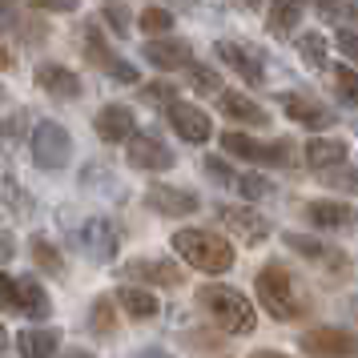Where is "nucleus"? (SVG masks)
Returning <instances> with one entry per match:
<instances>
[{"instance_id":"2f4dec72","label":"nucleus","mask_w":358,"mask_h":358,"mask_svg":"<svg viewBox=\"0 0 358 358\" xmlns=\"http://www.w3.org/2000/svg\"><path fill=\"white\" fill-rule=\"evenodd\" d=\"M33 258L41 262V270H49V274H61V270H65V258H61L45 238H36L33 242Z\"/></svg>"},{"instance_id":"7ed1b4c3","label":"nucleus","mask_w":358,"mask_h":358,"mask_svg":"<svg viewBox=\"0 0 358 358\" xmlns=\"http://www.w3.org/2000/svg\"><path fill=\"white\" fill-rule=\"evenodd\" d=\"M197 302L210 310V318L217 326H226L229 334H250L258 318H254V302L245 298L238 286H222V282H210L197 290Z\"/></svg>"},{"instance_id":"393cba45","label":"nucleus","mask_w":358,"mask_h":358,"mask_svg":"<svg viewBox=\"0 0 358 358\" xmlns=\"http://www.w3.org/2000/svg\"><path fill=\"white\" fill-rule=\"evenodd\" d=\"M17 346H20V358H52L57 346H61V334L45 330V326H29L17 338Z\"/></svg>"},{"instance_id":"9b49d317","label":"nucleus","mask_w":358,"mask_h":358,"mask_svg":"<svg viewBox=\"0 0 358 358\" xmlns=\"http://www.w3.org/2000/svg\"><path fill=\"white\" fill-rule=\"evenodd\" d=\"M169 125H173V133H178L181 141H189V145H206L213 137L210 117L201 113L197 105H189V101H169Z\"/></svg>"},{"instance_id":"c756f323","label":"nucleus","mask_w":358,"mask_h":358,"mask_svg":"<svg viewBox=\"0 0 358 358\" xmlns=\"http://www.w3.org/2000/svg\"><path fill=\"white\" fill-rule=\"evenodd\" d=\"M334 89H338V97L355 109L358 105V73L350 65H334Z\"/></svg>"},{"instance_id":"423d86ee","label":"nucleus","mask_w":358,"mask_h":358,"mask_svg":"<svg viewBox=\"0 0 358 358\" xmlns=\"http://www.w3.org/2000/svg\"><path fill=\"white\" fill-rule=\"evenodd\" d=\"M222 149H229L234 157H245V162H258V165H290L294 162V149L290 141H254L245 133H222Z\"/></svg>"},{"instance_id":"0eeeda50","label":"nucleus","mask_w":358,"mask_h":358,"mask_svg":"<svg viewBox=\"0 0 358 358\" xmlns=\"http://www.w3.org/2000/svg\"><path fill=\"white\" fill-rule=\"evenodd\" d=\"M81 36H85V57H89L93 65L105 69L113 81H121V85H137V81H141V73H137V69H133L125 57H117V52L105 45V33H101L97 24H85Z\"/></svg>"},{"instance_id":"f257e3e1","label":"nucleus","mask_w":358,"mask_h":358,"mask_svg":"<svg viewBox=\"0 0 358 358\" xmlns=\"http://www.w3.org/2000/svg\"><path fill=\"white\" fill-rule=\"evenodd\" d=\"M254 286H258L262 306L270 310L278 322H294V318H302V314H306V294H302L298 278H294L282 262H270V266L258 274Z\"/></svg>"},{"instance_id":"58836bf2","label":"nucleus","mask_w":358,"mask_h":358,"mask_svg":"<svg viewBox=\"0 0 358 358\" xmlns=\"http://www.w3.org/2000/svg\"><path fill=\"white\" fill-rule=\"evenodd\" d=\"M105 17L113 20V24H117V29H121V33L129 29V13H125V8H117V4H109V8H105Z\"/></svg>"},{"instance_id":"6e6552de","label":"nucleus","mask_w":358,"mask_h":358,"mask_svg":"<svg viewBox=\"0 0 358 358\" xmlns=\"http://www.w3.org/2000/svg\"><path fill=\"white\" fill-rule=\"evenodd\" d=\"M125 149H129V165H133V169L162 173V169L173 165V149L165 145L157 133H133L129 141H125Z\"/></svg>"},{"instance_id":"cd10ccee","label":"nucleus","mask_w":358,"mask_h":358,"mask_svg":"<svg viewBox=\"0 0 358 358\" xmlns=\"http://www.w3.org/2000/svg\"><path fill=\"white\" fill-rule=\"evenodd\" d=\"M326 49H330V41H326L318 29L298 36V52H302V61H306L310 69H330V61H326Z\"/></svg>"},{"instance_id":"9d476101","label":"nucleus","mask_w":358,"mask_h":358,"mask_svg":"<svg viewBox=\"0 0 358 358\" xmlns=\"http://www.w3.org/2000/svg\"><path fill=\"white\" fill-rule=\"evenodd\" d=\"M81 250L93 262H113L121 250V229L109 217H89L81 226Z\"/></svg>"},{"instance_id":"f704fd0d","label":"nucleus","mask_w":358,"mask_h":358,"mask_svg":"<svg viewBox=\"0 0 358 358\" xmlns=\"http://www.w3.org/2000/svg\"><path fill=\"white\" fill-rule=\"evenodd\" d=\"M334 49H338L346 61H358V33H350V29L334 33Z\"/></svg>"},{"instance_id":"6ab92c4d","label":"nucleus","mask_w":358,"mask_h":358,"mask_svg":"<svg viewBox=\"0 0 358 358\" xmlns=\"http://www.w3.org/2000/svg\"><path fill=\"white\" fill-rule=\"evenodd\" d=\"M145 61L157 69H185L189 61H194V52H189V45L181 41V36H153V41H145Z\"/></svg>"},{"instance_id":"412c9836","label":"nucleus","mask_w":358,"mask_h":358,"mask_svg":"<svg viewBox=\"0 0 358 358\" xmlns=\"http://www.w3.org/2000/svg\"><path fill=\"white\" fill-rule=\"evenodd\" d=\"M125 274L141 278V282H153V286H178L181 282V270L173 266V262H153V258H133L129 266H125Z\"/></svg>"},{"instance_id":"aec40b11","label":"nucleus","mask_w":358,"mask_h":358,"mask_svg":"<svg viewBox=\"0 0 358 358\" xmlns=\"http://www.w3.org/2000/svg\"><path fill=\"white\" fill-rule=\"evenodd\" d=\"M13 310H20L24 318H49V294L41 290V282L33 278H17V286H13Z\"/></svg>"},{"instance_id":"473e14b6","label":"nucleus","mask_w":358,"mask_h":358,"mask_svg":"<svg viewBox=\"0 0 358 358\" xmlns=\"http://www.w3.org/2000/svg\"><path fill=\"white\" fill-rule=\"evenodd\" d=\"M322 178H326V185H334V189H358V165H338V169H326Z\"/></svg>"},{"instance_id":"5701e85b","label":"nucleus","mask_w":358,"mask_h":358,"mask_svg":"<svg viewBox=\"0 0 358 358\" xmlns=\"http://www.w3.org/2000/svg\"><path fill=\"white\" fill-rule=\"evenodd\" d=\"M306 162L314 165V169H338V165H346V141H338V137H314V141H306Z\"/></svg>"},{"instance_id":"1a4fd4ad","label":"nucleus","mask_w":358,"mask_h":358,"mask_svg":"<svg viewBox=\"0 0 358 358\" xmlns=\"http://www.w3.org/2000/svg\"><path fill=\"white\" fill-rule=\"evenodd\" d=\"M217 217H222V226L234 229V234H238L242 242H250V245L266 242L270 229H274V222H270L266 213L250 210V206H217Z\"/></svg>"},{"instance_id":"b1692460","label":"nucleus","mask_w":358,"mask_h":358,"mask_svg":"<svg viewBox=\"0 0 358 358\" xmlns=\"http://www.w3.org/2000/svg\"><path fill=\"white\" fill-rule=\"evenodd\" d=\"M113 302L129 318H157V310H162V302H157V294L141 290V286H121V290L113 294Z\"/></svg>"},{"instance_id":"f03ea898","label":"nucleus","mask_w":358,"mask_h":358,"mask_svg":"<svg viewBox=\"0 0 358 358\" xmlns=\"http://www.w3.org/2000/svg\"><path fill=\"white\" fill-rule=\"evenodd\" d=\"M169 245L201 274H226L234 266V245L222 234H213V229H178L169 238Z\"/></svg>"},{"instance_id":"20e7f679","label":"nucleus","mask_w":358,"mask_h":358,"mask_svg":"<svg viewBox=\"0 0 358 358\" xmlns=\"http://www.w3.org/2000/svg\"><path fill=\"white\" fill-rule=\"evenodd\" d=\"M298 346L310 358H358V334L342 326H314L298 338Z\"/></svg>"},{"instance_id":"bb28decb","label":"nucleus","mask_w":358,"mask_h":358,"mask_svg":"<svg viewBox=\"0 0 358 358\" xmlns=\"http://www.w3.org/2000/svg\"><path fill=\"white\" fill-rule=\"evenodd\" d=\"M185 77H189V85H194V93H201V97H222L226 89H222V73L210 65H201V61H189L185 65Z\"/></svg>"},{"instance_id":"a211bd4d","label":"nucleus","mask_w":358,"mask_h":358,"mask_svg":"<svg viewBox=\"0 0 358 358\" xmlns=\"http://www.w3.org/2000/svg\"><path fill=\"white\" fill-rule=\"evenodd\" d=\"M36 85H41L49 97H61V101L81 97V77H77L73 69L57 65V61H45V65H36Z\"/></svg>"},{"instance_id":"a19ab883","label":"nucleus","mask_w":358,"mask_h":358,"mask_svg":"<svg viewBox=\"0 0 358 358\" xmlns=\"http://www.w3.org/2000/svg\"><path fill=\"white\" fill-rule=\"evenodd\" d=\"M137 358H169V355H165V350H153V346H149V350H141Z\"/></svg>"},{"instance_id":"4c0bfd02","label":"nucleus","mask_w":358,"mask_h":358,"mask_svg":"<svg viewBox=\"0 0 358 358\" xmlns=\"http://www.w3.org/2000/svg\"><path fill=\"white\" fill-rule=\"evenodd\" d=\"M29 4L41 8V13H77L81 0H29Z\"/></svg>"},{"instance_id":"c85d7f7f","label":"nucleus","mask_w":358,"mask_h":358,"mask_svg":"<svg viewBox=\"0 0 358 358\" xmlns=\"http://www.w3.org/2000/svg\"><path fill=\"white\" fill-rule=\"evenodd\" d=\"M234 194H242V197H270V194H274V181L266 178V173H238Z\"/></svg>"},{"instance_id":"72a5a7b5","label":"nucleus","mask_w":358,"mask_h":358,"mask_svg":"<svg viewBox=\"0 0 358 358\" xmlns=\"http://www.w3.org/2000/svg\"><path fill=\"white\" fill-rule=\"evenodd\" d=\"M206 173H210L213 181H222V185H229V189H234V181H238V173H234V169H229L226 162H222V157H206Z\"/></svg>"},{"instance_id":"4be33fe9","label":"nucleus","mask_w":358,"mask_h":358,"mask_svg":"<svg viewBox=\"0 0 358 358\" xmlns=\"http://www.w3.org/2000/svg\"><path fill=\"white\" fill-rule=\"evenodd\" d=\"M217 105H222V113H226V117L245 121V125H266V121H270V113L262 109L258 101H250L245 93H234V89H226V93L217 97Z\"/></svg>"},{"instance_id":"37998d69","label":"nucleus","mask_w":358,"mask_h":358,"mask_svg":"<svg viewBox=\"0 0 358 358\" xmlns=\"http://www.w3.org/2000/svg\"><path fill=\"white\" fill-rule=\"evenodd\" d=\"M65 358H89V355H85V350H73V355H65Z\"/></svg>"},{"instance_id":"39448f33","label":"nucleus","mask_w":358,"mask_h":358,"mask_svg":"<svg viewBox=\"0 0 358 358\" xmlns=\"http://www.w3.org/2000/svg\"><path fill=\"white\" fill-rule=\"evenodd\" d=\"M69 157H73L69 129L57 125V121H41L33 129V162L41 169H61V165H69Z\"/></svg>"},{"instance_id":"ea45409f","label":"nucleus","mask_w":358,"mask_h":358,"mask_svg":"<svg viewBox=\"0 0 358 358\" xmlns=\"http://www.w3.org/2000/svg\"><path fill=\"white\" fill-rule=\"evenodd\" d=\"M4 29H17V0H4Z\"/></svg>"},{"instance_id":"2eb2a0df","label":"nucleus","mask_w":358,"mask_h":358,"mask_svg":"<svg viewBox=\"0 0 358 358\" xmlns=\"http://www.w3.org/2000/svg\"><path fill=\"white\" fill-rule=\"evenodd\" d=\"M145 201H149V210L165 213V217H185V213H194L197 206H201V201H197V194L178 189V185H149Z\"/></svg>"},{"instance_id":"e433bc0d","label":"nucleus","mask_w":358,"mask_h":358,"mask_svg":"<svg viewBox=\"0 0 358 358\" xmlns=\"http://www.w3.org/2000/svg\"><path fill=\"white\" fill-rule=\"evenodd\" d=\"M141 97L149 101V105H157V101H173V85H165V81H153L141 89Z\"/></svg>"},{"instance_id":"f8f14e48","label":"nucleus","mask_w":358,"mask_h":358,"mask_svg":"<svg viewBox=\"0 0 358 358\" xmlns=\"http://www.w3.org/2000/svg\"><path fill=\"white\" fill-rule=\"evenodd\" d=\"M213 52H217V61H222L226 69H234L242 81H250V85L266 81V65H262V57L254 49H245V45H238V41H217Z\"/></svg>"},{"instance_id":"c03bdc74","label":"nucleus","mask_w":358,"mask_h":358,"mask_svg":"<svg viewBox=\"0 0 358 358\" xmlns=\"http://www.w3.org/2000/svg\"><path fill=\"white\" fill-rule=\"evenodd\" d=\"M350 8H355V13H358V0H350Z\"/></svg>"},{"instance_id":"7c9ffc66","label":"nucleus","mask_w":358,"mask_h":358,"mask_svg":"<svg viewBox=\"0 0 358 358\" xmlns=\"http://www.w3.org/2000/svg\"><path fill=\"white\" fill-rule=\"evenodd\" d=\"M141 29H145L149 36H157V33H169V29H173V17H169L165 8H157V4H149L145 13H141Z\"/></svg>"},{"instance_id":"c9c22d12","label":"nucleus","mask_w":358,"mask_h":358,"mask_svg":"<svg viewBox=\"0 0 358 358\" xmlns=\"http://www.w3.org/2000/svg\"><path fill=\"white\" fill-rule=\"evenodd\" d=\"M89 322H97L101 334H109V330H113V306H109V302L101 298L97 306H93V314H89Z\"/></svg>"},{"instance_id":"f3484780","label":"nucleus","mask_w":358,"mask_h":358,"mask_svg":"<svg viewBox=\"0 0 358 358\" xmlns=\"http://www.w3.org/2000/svg\"><path fill=\"white\" fill-rule=\"evenodd\" d=\"M282 113L290 117V121H298V125H306V129H326V125H334V113L326 109V105H318V101L302 97V93H282Z\"/></svg>"},{"instance_id":"dca6fc26","label":"nucleus","mask_w":358,"mask_h":358,"mask_svg":"<svg viewBox=\"0 0 358 358\" xmlns=\"http://www.w3.org/2000/svg\"><path fill=\"white\" fill-rule=\"evenodd\" d=\"M306 222L314 229H355L358 226V210L350 206V201H310Z\"/></svg>"},{"instance_id":"a878e982","label":"nucleus","mask_w":358,"mask_h":358,"mask_svg":"<svg viewBox=\"0 0 358 358\" xmlns=\"http://www.w3.org/2000/svg\"><path fill=\"white\" fill-rule=\"evenodd\" d=\"M302 13H306V0H274L266 24H270V33H278V36L294 33V29H298V20H302Z\"/></svg>"},{"instance_id":"4468645a","label":"nucleus","mask_w":358,"mask_h":358,"mask_svg":"<svg viewBox=\"0 0 358 358\" xmlns=\"http://www.w3.org/2000/svg\"><path fill=\"white\" fill-rule=\"evenodd\" d=\"M93 129H97L101 141L121 145V141H129L133 133H137V121H133V109H129V105H105V109L93 117Z\"/></svg>"},{"instance_id":"ddd939ff","label":"nucleus","mask_w":358,"mask_h":358,"mask_svg":"<svg viewBox=\"0 0 358 358\" xmlns=\"http://www.w3.org/2000/svg\"><path fill=\"white\" fill-rule=\"evenodd\" d=\"M286 245H290L294 254H302L306 262H314V266L330 270V274H342V270H346V262H350L342 250L318 242V238H310V234H286Z\"/></svg>"},{"instance_id":"79ce46f5","label":"nucleus","mask_w":358,"mask_h":358,"mask_svg":"<svg viewBox=\"0 0 358 358\" xmlns=\"http://www.w3.org/2000/svg\"><path fill=\"white\" fill-rule=\"evenodd\" d=\"M250 358H286V355H278V350H254Z\"/></svg>"}]
</instances>
